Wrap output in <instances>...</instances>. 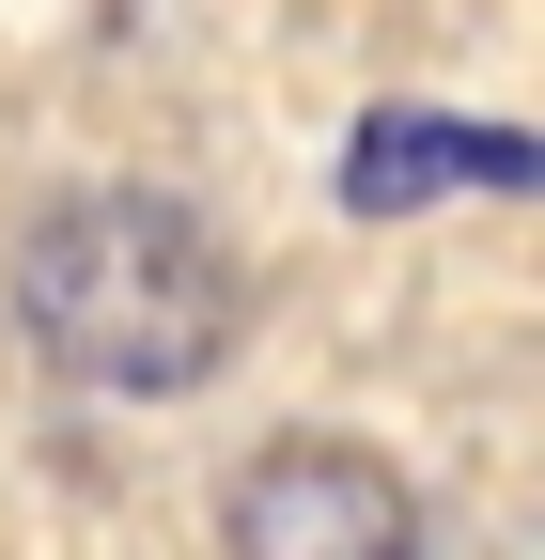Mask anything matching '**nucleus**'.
Listing matches in <instances>:
<instances>
[{
  "label": "nucleus",
  "mask_w": 545,
  "mask_h": 560,
  "mask_svg": "<svg viewBox=\"0 0 545 560\" xmlns=\"http://www.w3.org/2000/svg\"><path fill=\"white\" fill-rule=\"evenodd\" d=\"M16 312L32 342L79 389L109 405H172L234 359V249L202 234V202L172 187H79V202H47L32 249H16Z\"/></svg>",
  "instance_id": "f257e3e1"
},
{
  "label": "nucleus",
  "mask_w": 545,
  "mask_h": 560,
  "mask_svg": "<svg viewBox=\"0 0 545 560\" xmlns=\"http://www.w3.org/2000/svg\"><path fill=\"white\" fill-rule=\"evenodd\" d=\"M219 545L234 560H421V499L359 436H265L219 499Z\"/></svg>",
  "instance_id": "f03ea898"
},
{
  "label": "nucleus",
  "mask_w": 545,
  "mask_h": 560,
  "mask_svg": "<svg viewBox=\"0 0 545 560\" xmlns=\"http://www.w3.org/2000/svg\"><path fill=\"white\" fill-rule=\"evenodd\" d=\"M545 156L514 125H467V109H374L344 140V202L359 219H405V202H437V187H530Z\"/></svg>",
  "instance_id": "7ed1b4c3"
}]
</instances>
